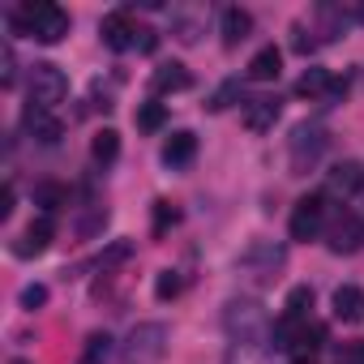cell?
<instances>
[{
	"instance_id": "cell-1",
	"label": "cell",
	"mask_w": 364,
	"mask_h": 364,
	"mask_svg": "<svg viewBox=\"0 0 364 364\" xmlns=\"http://www.w3.org/2000/svg\"><path fill=\"white\" fill-rule=\"evenodd\" d=\"M9 31L52 48V43H60L69 35V14L60 5H48V0H43V5H22V9L9 14Z\"/></svg>"
},
{
	"instance_id": "cell-2",
	"label": "cell",
	"mask_w": 364,
	"mask_h": 364,
	"mask_svg": "<svg viewBox=\"0 0 364 364\" xmlns=\"http://www.w3.org/2000/svg\"><path fill=\"white\" fill-rule=\"evenodd\" d=\"M283 266H287V249L274 245V240H253V245L240 253V262H236V270H240L253 287H270V283L283 274Z\"/></svg>"
},
{
	"instance_id": "cell-3",
	"label": "cell",
	"mask_w": 364,
	"mask_h": 364,
	"mask_svg": "<svg viewBox=\"0 0 364 364\" xmlns=\"http://www.w3.org/2000/svg\"><path fill=\"white\" fill-rule=\"evenodd\" d=\"M223 330H228L232 343L253 347V343L266 338L270 317H266V309H262L257 300H228V309H223Z\"/></svg>"
},
{
	"instance_id": "cell-4",
	"label": "cell",
	"mask_w": 364,
	"mask_h": 364,
	"mask_svg": "<svg viewBox=\"0 0 364 364\" xmlns=\"http://www.w3.org/2000/svg\"><path fill=\"white\" fill-rule=\"evenodd\" d=\"M167 338H171V330L163 321H141V326L129 330V338L120 347V360L124 364H154L167 351Z\"/></svg>"
},
{
	"instance_id": "cell-5",
	"label": "cell",
	"mask_w": 364,
	"mask_h": 364,
	"mask_svg": "<svg viewBox=\"0 0 364 364\" xmlns=\"http://www.w3.org/2000/svg\"><path fill=\"white\" fill-rule=\"evenodd\" d=\"M326 146H330V133H326L321 124H300V129L291 133V141H287V154H291V176H309V171L321 163Z\"/></svg>"
},
{
	"instance_id": "cell-6",
	"label": "cell",
	"mask_w": 364,
	"mask_h": 364,
	"mask_svg": "<svg viewBox=\"0 0 364 364\" xmlns=\"http://www.w3.org/2000/svg\"><path fill=\"white\" fill-rule=\"evenodd\" d=\"M65 95H69V77H65L60 65H48V60H43V65L31 69V103H35V107H48V112H52Z\"/></svg>"
},
{
	"instance_id": "cell-7",
	"label": "cell",
	"mask_w": 364,
	"mask_h": 364,
	"mask_svg": "<svg viewBox=\"0 0 364 364\" xmlns=\"http://www.w3.org/2000/svg\"><path fill=\"white\" fill-rule=\"evenodd\" d=\"M321 219H326V198L321 193H304L291 210V223H287V236L291 240H313L321 232Z\"/></svg>"
},
{
	"instance_id": "cell-8",
	"label": "cell",
	"mask_w": 364,
	"mask_h": 364,
	"mask_svg": "<svg viewBox=\"0 0 364 364\" xmlns=\"http://www.w3.org/2000/svg\"><path fill=\"white\" fill-rule=\"evenodd\" d=\"M326 245H330V253H343V257L355 253L364 245V219L360 215H338L326 232Z\"/></svg>"
},
{
	"instance_id": "cell-9",
	"label": "cell",
	"mask_w": 364,
	"mask_h": 364,
	"mask_svg": "<svg viewBox=\"0 0 364 364\" xmlns=\"http://www.w3.org/2000/svg\"><path fill=\"white\" fill-rule=\"evenodd\" d=\"M99 39H103L112 52H124V48H133V43H137V26H133L129 9H112V14L103 18V26H99Z\"/></svg>"
},
{
	"instance_id": "cell-10",
	"label": "cell",
	"mask_w": 364,
	"mask_h": 364,
	"mask_svg": "<svg viewBox=\"0 0 364 364\" xmlns=\"http://www.w3.org/2000/svg\"><path fill=\"white\" fill-rule=\"evenodd\" d=\"M22 124H26V133L39 141V146H56L60 137H65V124L48 112V107H35V103H26V112H22Z\"/></svg>"
},
{
	"instance_id": "cell-11",
	"label": "cell",
	"mask_w": 364,
	"mask_h": 364,
	"mask_svg": "<svg viewBox=\"0 0 364 364\" xmlns=\"http://www.w3.org/2000/svg\"><path fill=\"white\" fill-rule=\"evenodd\" d=\"M279 112H283V103H279V95H257V99H249L245 103V129L249 133H266V129H274V120H279Z\"/></svg>"
},
{
	"instance_id": "cell-12",
	"label": "cell",
	"mask_w": 364,
	"mask_h": 364,
	"mask_svg": "<svg viewBox=\"0 0 364 364\" xmlns=\"http://www.w3.org/2000/svg\"><path fill=\"white\" fill-rule=\"evenodd\" d=\"M355 189H364V167H360L355 159H343V163H334V167L326 171V193L347 198V193H355Z\"/></svg>"
},
{
	"instance_id": "cell-13",
	"label": "cell",
	"mask_w": 364,
	"mask_h": 364,
	"mask_svg": "<svg viewBox=\"0 0 364 364\" xmlns=\"http://www.w3.org/2000/svg\"><path fill=\"white\" fill-rule=\"evenodd\" d=\"M193 159H198V137L189 129H180V133H171L163 141V163L167 167H189Z\"/></svg>"
},
{
	"instance_id": "cell-14",
	"label": "cell",
	"mask_w": 364,
	"mask_h": 364,
	"mask_svg": "<svg viewBox=\"0 0 364 364\" xmlns=\"http://www.w3.org/2000/svg\"><path fill=\"white\" fill-rule=\"evenodd\" d=\"M219 35H223V43L228 48H240L249 35H253V18H249V9H223V18H219Z\"/></svg>"
},
{
	"instance_id": "cell-15",
	"label": "cell",
	"mask_w": 364,
	"mask_h": 364,
	"mask_svg": "<svg viewBox=\"0 0 364 364\" xmlns=\"http://www.w3.org/2000/svg\"><path fill=\"white\" fill-rule=\"evenodd\" d=\"M330 304H334V317H338V321H347V326H351V321H364V291H360L355 283L334 287V300H330Z\"/></svg>"
},
{
	"instance_id": "cell-16",
	"label": "cell",
	"mask_w": 364,
	"mask_h": 364,
	"mask_svg": "<svg viewBox=\"0 0 364 364\" xmlns=\"http://www.w3.org/2000/svg\"><path fill=\"white\" fill-rule=\"evenodd\" d=\"M193 86V77H189V69L185 65H159L154 69V77H150V90L154 95H176V90H189Z\"/></svg>"
},
{
	"instance_id": "cell-17",
	"label": "cell",
	"mask_w": 364,
	"mask_h": 364,
	"mask_svg": "<svg viewBox=\"0 0 364 364\" xmlns=\"http://www.w3.org/2000/svg\"><path fill=\"white\" fill-rule=\"evenodd\" d=\"M48 245H52V219L43 215V219H35V223L22 232V240L14 245V253H18V257H39Z\"/></svg>"
},
{
	"instance_id": "cell-18",
	"label": "cell",
	"mask_w": 364,
	"mask_h": 364,
	"mask_svg": "<svg viewBox=\"0 0 364 364\" xmlns=\"http://www.w3.org/2000/svg\"><path fill=\"white\" fill-rule=\"evenodd\" d=\"M283 73V52L274 48V43H266L262 52H253V60H249V82H274Z\"/></svg>"
},
{
	"instance_id": "cell-19",
	"label": "cell",
	"mask_w": 364,
	"mask_h": 364,
	"mask_svg": "<svg viewBox=\"0 0 364 364\" xmlns=\"http://www.w3.org/2000/svg\"><path fill=\"white\" fill-rule=\"evenodd\" d=\"M330 82H334V77H330L326 69H304L300 82H296V95H300V99H321V95L330 90Z\"/></svg>"
},
{
	"instance_id": "cell-20",
	"label": "cell",
	"mask_w": 364,
	"mask_h": 364,
	"mask_svg": "<svg viewBox=\"0 0 364 364\" xmlns=\"http://www.w3.org/2000/svg\"><path fill=\"white\" fill-rule=\"evenodd\" d=\"M90 154H95L99 163H116V154H120V133H116V129H99L95 141H90Z\"/></svg>"
},
{
	"instance_id": "cell-21",
	"label": "cell",
	"mask_w": 364,
	"mask_h": 364,
	"mask_svg": "<svg viewBox=\"0 0 364 364\" xmlns=\"http://www.w3.org/2000/svg\"><path fill=\"white\" fill-rule=\"evenodd\" d=\"M283 309H287L283 317H296V321H304V317H309V309H313V287H309V283L291 287V291H287V304H283Z\"/></svg>"
},
{
	"instance_id": "cell-22",
	"label": "cell",
	"mask_w": 364,
	"mask_h": 364,
	"mask_svg": "<svg viewBox=\"0 0 364 364\" xmlns=\"http://www.w3.org/2000/svg\"><path fill=\"white\" fill-rule=\"evenodd\" d=\"M133 120H137V129H141V133H159V129L167 124V107H163V103H141Z\"/></svg>"
},
{
	"instance_id": "cell-23",
	"label": "cell",
	"mask_w": 364,
	"mask_h": 364,
	"mask_svg": "<svg viewBox=\"0 0 364 364\" xmlns=\"http://www.w3.org/2000/svg\"><path fill=\"white\" fill-rule=\"evenodd\" d=\"M112 360V334H90L86 338V351H82V364H107Z\"/></svg>"
},
{
	"instance_id": "cell-24",
	"label": "cell",
	"mask_w": 364,
	"mask_h": 364,
	"mask_svg": "<svg viewBox=\"0 0 364 364\" xmlns=\"http://www.w3.org/2000/svg\"><path fill=\"white\" fill-rule=\"evenodd\" d=\"M35 206H43V215L60 210V206H65V189L56 185V180H43V185L35 189Z\"/></svg>"
},
{
	"instance_id": "cell-25",
	"label": "cell",
	"mask_w": 364,
	"mask_h": 364,
	"mask_svg": "<svg viewBox=\"0 0 364 364\" xmlns=\"http://www.w3.org/2000/svg\"><path fill=\"white\" fill-rule=\"evenodd\" d=\"M176 219H180V210H176L171 202H154V210H150V232H154V236H167V228H176Z\"/></svg>"
},
{
	"instance_id": "cell-26",
	"label": "cell",
	"mask_w": 364,
	"mask_h": 364,
	"mask_svg": "<svg viewBox=\"0 0 364 364\" xmlns=\"http://www.w3.org/2000/svg\"><path fill=\"white\" fill-rule=\"evenodd\" d=\"M296 347H304V351L326 347V326H321V321H300V330H296Z\"/></svg>"
},
{
	"instance_id": "cell-27",
	"label": "cell",
	"mask_w": 364,
	"mask_h": 364,
	"mask_svg": "<svg viewBox=\"0 0 364 364\" xmlns=\"http://www.w3.org/2000/svg\"><path fill=\"white\" fill-rule=\"evenodd\" d=\"M236 99H240V82L232 77V82H223V86H219V90L210 95V103H206V107H210V112H228V107H232Z\"/></svg>"
},
{
	"instance_id": "cell-28",
	"label": "cell",
	"mask_w": 364,
	"mask_h": 364,
	"mask_svg": "<svg viewBox=\"0 0 364 364\" xmlns=\"http://www.w3.org/2000/svg\"><path fill=\"white\" fill-rule=\"evenodd\" d=\"M171 26H176V39L180 43H198V35H202V22L198 18H185V14H176Z\"/></svg>"
},
{
	"instance_id": "cell-29",
	"label": "cell",
	"mask_w": 364,
	"mask_h": 364,
	"mask_svg": "<svg viewBox=\"0 0 364 364\" xmlns=\"http://www.w3.org/2000/svg\"><path fill=\"white\" fill-rule=\"evenodd\" d=\"M154 296H159V300H176V296H180V274H176V270H159Z\"/></svg>"
},
{
	"instance_id": "cell-30",
	"label": "cell",
	"mask_w": 364,
	"mask_h": 364,
	"mask_svg": "<svg viewBox=\"0 0 364 364\" xmlns=\"http://www.w3.org/2000/svg\"><path fill=\"white\" fill-rule=\"evenodd\" d=\"M129 257H133V245H129V240H116V245L99 257V266H103V270H112V266H120V262H129Z\"/></svg>"
},
{
	"instance_id": "cell-31",
	"label": "cell",
	"mask_w": 364,
	"mask_h": 364,
	"mask_svg": "<svg viewBox=\"0 0 364 364\" xmlns=\"http://www.w3.org/2000/svg\"><path fill=\"white\" fill-rule=\"evenodd\" d=\"M0 65H5V73H0V86L14 90V82H18V56H14L9 43H5V52H0Z\"/></svg>"
},
{
	"instance_id": "cell-32",
	"label": "cell",
	"mask_w": 364,
	"mask_h": 364,
	"mask_svg": "<svg viewBox=\"0 0 364 364\" xmlns=\"http://www.w3.org/2000/svg\"><path fill=\"white\" fill-rule=\"evenodd\" d=\"M103 223H107V210H103V206H95V210H90V215H86V219L77 223V236H95V232H99Z\"/></svg>"
},
{
	"instance_id": "cell-33",
	"label": "cell",
	"mask_w": 364,
	"mask_h": 364,
	"mask_svg": "<svg viewBox=\"0 0 364 364\" xmlns=\"http://www.w3.org/2000/svg\"><path fill=\"white\" fill-rule=\"evenodd\" d=\"M22 304H26V309H43V304H48V287H43V283H26V287H22Z\"/></svg>"
},
{
	"instance_id": "cell-34",
	"label": "cell",
	"mask_w": 364,
	"mask_h": 364,
	"mask_svg": "<svg viewBox=\"0 0 364 364\" xmlns=\"http://www.w3.org/2000/svg\"><path fill=\"white\" fill-rule=\"evenodd\" d=\"M133 48H137L141 56H154V52H159V31H150V26L137 31V43H133Z\"/></svg>"
},
{
	"instance_id": "cell-35",
	"label": "cell",
	"mask_w": 364,
	"mask_h": 364,
	"mask_svg": "<svg viewBox=\"0 0 364 364\" xmlns=\"http://www.w3.org/2000/svg\"><path fill=\"white\" fill-rule=\"evenodd\" d=\"M347 86H351L347 77H334V82H330V90L321 95V107H334L338 99H347Z\"/></svg>"
},
{
	"instance_id": "cell-36",
	"label": "cell",
	"mask_w": 364,
	"mask_h": 364,
	"mask_svg": "<svg viewBox=\"0 0 364 364\" xmlns=\"http://www.w3.org/2000/svg\"><path fill=\"white\" fill-rule=\"evenodd\" d=\"M343 360H347V364H364V343H351V347L343 351Z\"/></svg>"
},
{
	"instance_id": "cell-37",
	"label": "cell",
	"mask_w": 364,
	"mask_h": 364,
	"mask_svg": "<svg viewBox=\"0 0 364 364\" xmlns=\"http://www.w3.org/2000/svg\"><path fill=\"white\" fill-rule=\"evenodd\" d=\"M296 52H300V56H309V52H313V39H309L300 26H296Z\"/></svg>"
},
{
	"instance_id": "cell-38",
	"label": "cell",
	"mask_w": 364,
	"mask_h": 364,
	"mask_svg": "<svg viewBox=\"0 0 364 364\" xmlns=\"http://www.w3.org/2000/svg\"><path fill=\"white\" fill-rule=\"evenodd\" d=\"M0 215H5V219L14 215V189H5V198H0Z\"/></svg>"
},
{
	"instance_id": "cell-39",
	"label": "cell",
	"mask_w": 364,
	"mask_h": 364,
	"mask_svg": "<svg viewBox=\"0 0 364 364\" xmlns=\"http://www.w3.org/2000/svg\"><path fill=\"white\" fill-rule=\"evenodd\" d=\"M355 22H364V5H355Z\"/></svg>"
},
{
	"instance_id": "cell-40",
	"label": "cell",
	"mask_w": 364,
	"mask_h": 364,
	"mask_svg": "<svg viewBox=\"0 0 364 364\" xmlns=\"http://www.w3.org/2000/svg\"><path fill=\"white\" fill-rule=\"evenodd\" d=\"M291 364H313V360H309V355H300V360H291Z\"/></svg>"
},
{
	"instance_id": "cell-41",
	"label": "cell",
	"mask_w": 364,
	"mask_h": 364,
	"mask_svg": "<svg viewBox=\"0 0 364 364\" xmlns=\"http://www.w3.org/2000/svg\"><path fill=\"white\" fill-rule=\"evenodd\" d=\"M9 364H31V360H9Z\"/></svg>"
}]
</instances>
